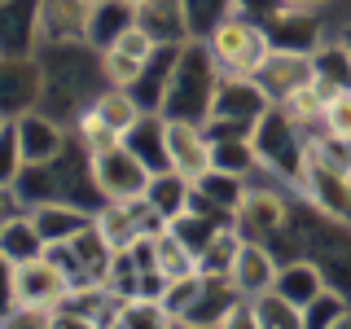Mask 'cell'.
Masks as SVG:
<instances>
[{"instance_id": "obj_20", "label": "cell", "mask_w": 351, "mask_h": 329, "mask_svg": "<svg viewBox=\"0 0 351 329\" xmlns=\"http://www.w3.org/2000/svg\"><path fill=\"white\" fill-rule=\"evenodd\" d=\"M237 224L246 228V233H277V228H285V202L277 193H263V189H246V197H241L237 206Z\"/></svg>"}, {"instance_id": "obj_12", "label": "cell", "mask_w": 351, "mask_h": 329, "mask_svg": "<svg viewBox=\"0 0 351 329\" xmlns=\"http://www.w3.org/2000/svg\"><path fill=\"white\" fill-rule=\"evenodd\" d=\"M246 299V294L237 290L228 277H202V290H197V299L189 303V312L180 316V325H193V329H215L224 321L233 307Z\"/></svg>"}, {"instance_id": "obj_6", "label": "cell", "mask_w": 351, "mask_h": 329, "mask_svg": "<svg viewBox=\"0 0 351 329\" xmlns=\"http://www.w3.org/2000/svg\"><path fill=\"white\" fill-rule=\"evenodd\" d=\"M154 53H158V44H154L136 22H132L123 36H114L101 49V75H106V84L110 88H132V84L141 80V71L149 66Z\"/></svg>"}, {"instance_id": "obj_31", "label": "cell", "mask_w": 351, "mask_h": 329, "mask_svg": "<svg viewBox=\"0 0 351 329\" xmlns=\"http://www.w3.org/2000/svg\"><path fill=\"white\" fill-rule=\"evenodd\" d=\"M18 307V263H9L0 255V321Z\"/></svg>"}, {"instance_id": "obj_8", "label": "cell", "mask_w": 351, "mask_h": 329, "mask_svg": "<svg viewBox=\"0 0 351 329\" xmlns=\"http://www.w3.org/2000/svg\"><path fill=\"white\" fill-rule=\"evenodd\" d=\"M66 290H71V277L58 259L40 255L31 263H18V307H62Z\"/></svg>"}, {"instance_id": "obj_33", "label": "cell", "mask_w": 351, "mask_h": 329, "mask_svg": "<svg viewBox=\"0 0 351 329\" xmlns=\"http://www.w3.org/2000/svg\"><path fill=\"white\" fill-rule=\"evenodd\" d=\"M53 329H97L93 321H84V316H75V312H53Z\"/></svg>"}, {"instance_id": "obj_16", "label": "cell", "mask_w": 351, "mask_h": 329, "mask_svg": "<svg viewBox=\"0 0 351 329\" xmlns=\"http://www.w3.org/2000/svg\"><path fill=\"white\" fill-rule=\"evenodd\" d=\"M31 219H36L40 237L49 246H58V241H71L75 233H84L97 215L84 211V206H66V202H40V206H31Z\"/></svg>"}, {"instance_id": "obj_29", "label": "cell", "mask_w": 351, "mask_h": 329, "mask_svg": "<svg viewBox=\"0 0 351 329\" xmlns=\"http://www.w3.org/2000/svg\"><path fill=\"white\" fill-rule=\"evenodd\" d=\"M22 171H27V162H22L18 136H14V119H9V127L0 132V184H5V189H14V184L22 180Z\"/></svg>"}, {"instance_id": "obj_19", "label": "cell", "mask_w": 351, "mask_h": 329, "mask_svg": "<svg viewBox=\"0 0 351 329\" xmlns=\"http://www.w3.org/2000/svg\"><path fill=\"white\" fill-rule=\"evenodd\" d=\"M123 145L145 162L149 171H171L167 167V119L158 114H141V123L123 136Z\"/></svg>"}, {"instance_id": "obj_35", "label": "cell", "mask_w": 351, "mask_h": 329, "mask_svg": "<svg viewBox=\"0 0 351 329\" xmlns=\"http://www.w3.org/2000/svg\"><path fill=\"white\" fill-rule=\"evenodd\" d=\"M285 5H294V9H316L321 0H285Z\"/></svg>"}, {"instance_id": "obj_40", "label": "cell", "mask_w": 351, "mask_h": 329, "mask_svg": "<svg viewBox=\"0 0 351 329\" xmlns=\"http://www.w3.org/2000/svg\"><path fill=\"white\" fill-rule=\"evenodd\" d=\"M93 5H101V0H93Z\"/></svg>"}, {"instance_id": "obj_30", "label": "cell", "mask_w": 351, "mask_h": 329, "mask_svg": "<svg viewBox=\"0 0 351 329\" xmlns=\"http://www.w3.org/2000/svg\"><path fill=\"white\" fill-rule=\"evenodd\" d=\"M321 123H325V132H329V136H338V141H351V93H338L334 101L325 106Z\"/></svg>"}, {"instance_id": "obj_22", "label": "cell", "mask_w": 351, "mask_h": 329, "mask_svg": "<svg viewBox=\"0 0 351 329\" xmlns=\"http://www.w3.org/2000/svg\"><path fill=\"white\" fill-rule=\"evenodd\" d=\"M237 246H241L237 224L219 228V233L197 250V272H202V277H228V272H233V259H237Z\"/></svg>"}, {"instance_id": "obj_17", "label": "cell", "mask_w": 351, "mask_h": 329, "mask_svg": "<svg viewBox=\"0 0 351 329\" xmlns=\"http://www.w3.org/2000/svg\"><path fill=\"white\" fill-rule=\"evenodd\" d=\"M0 255H5L9 263H31V259L49 255V241L40 237L31 211H18L14 219H5V224H0Z\"/></svg>"}, {"instance_id": "obj_4", "label": "cell", "mask_w": 351, "mask_h": 329, "mask_svg": "<svg viewBox=\"0 0 351 329\" xmlns=\"http://www.w3.org/2000/svg\"><path fill=\"white\" fill-rule=\"evenodd\" d=\"M88 171H93L97 193H106V202H119V197H145V184L154 175L123 141L101 149V154H93V158H88Z\"/></svg>"}, {"instance_id": "obj_18", "label": "cell", "mask_w": 351, "mask_h": 329, "mask_svg": "<svg viewBox=\"0 0 351 329\" xmlns=\"http://www.w3.org/2000/svg\"><path fill=\"white\" fill-rule=\"evenodd\" d=\"M189 197H193V180H184L180 171H154L145 184V202L154 215H162L171 224L176 215L189 211Z\"/></svg>"}, {"instance_id": "obj_15", "label": "cell", "mask_w": 351, "mask_h": 329, "mask_svg": "<svg viewBox=\"0 0 351 329\" xmlns=\"http://www.w3.org/2000/svg\"><path fill=\"white\" fill-rule=\"evenodd\" d=\"M136 27L145 31L154 44H189V14L184 0H145L136 9Z\"/></svg>"}, {"instance_id": "obj_25", "label": "cell", "mask_w": 351, "mask_h": 329, "mask_svg": "<svg viewBox=\"0 0 351 329\" xmlns=\"http://www.w3.org/2000/svg\"><path fill=\"white\" fill-rule=\"evenodd\" d=\"M114 329H176V316L158 299H123Z\"/></svg>"}, {"instance_id": "obj_32", "label": "cell", "mask_w": 351, "mask_h": 329, "mask_svg": "<svg viewBox=\"0 0 351 329\" xmlns=\"http://www.w3.org/2000/svg\"><path fill=\"white\" fill-rule=\"evenodd\" d=\"M215 329H259V321H255V307H250V299H241L233 312L224 316V321H219Z\"/></svg>"}, {"instance_id": "obj_34", "label": "cell", "mask_w": 351, "mask_h": 329, "mask_svg": "<svg viewBox=\"0 0 351 329\" xmlns=\"http://www.w3.org/2000/svg\"><path fill=\"white\" fill-rule=\"evenodd\" d=\"M22 211V206L14 202V189H5V184H0V224H5V219H14Z\"/></svg>"}, {"instance_id": "obj_26", "label": "cell", "mask_w": 351, "mask_h": 329, "mask_svg": "<svg viewBox=\"0 0 351 329\" xmlns=\"http://www.w3.org/2000/svg\"><path fill=\"white\" fill-rule=\"evenodd\" d=\"M250 307H255L259 329H303V307H294L290 299H281L277 290L250 299Z\"/></svg>"}, {"instance_id": "obj_28", "label": "cell", "mask_w": 351, "mask_h": 329, "mask_svg": "<svg viewBox=\"0 0 351 329\" xmlns=\"http://www.w3.org/2000/svg\"><path fill=\"white\" fill-rule=\"evenodd\" d=\"M343 312H347V299H343V294H338V290H321L312 303L303 307V329H329Z\"/></svg>"}, {"instance_id": "obj_2", "label": "cell", "mask_w": 351, "mask_h": 329, "mask_svg": "<svg viewBox=\"0 0 351 329\" xmlns=\"http://www.w3.org/2000/svg\"><path fill=\"white\" fill-rule=\"evenodd\" d=\"M206 49H211L219 75L255 80V71L263 66V58L272 53V44H268V31H263L259 22H250L246 14H228L211 36H206Z\"/></svg>"}, {"instance_id": "obj_7", "label": "cell", "mask_w": 351, "mask_h": 329, "mask_svg": "<svg viewBox=\"0 0 351 329\" xmlns=\"http://www.w3.org/2000/svg\"><path fill=\"white\" fill-rule=\"evenodd\" d=\"M167 167L180 171L184 180H202V175L215 171V145L197 123H184V119H167Z\"/></svg>"}, {"instance_id": "obj_1", "label": "cell", "mask_w": 351, "mask_h": 329, "mask_svg": "<svg viewBox=\"0 0 351 329\" xmlns=\"http://www.w3.org/2000/svg\"><path fill=\"white\" fill-rule=\"evenodd\" d=\"M215 84H219V66L211 58V49H206L202 40H189L180 49V58H176V66H171L167 97H162V114L202 127L206 119H211Z\"/></svg>"}, {"instance_id": "obj_13", "label": "cell", "mask_w": 351, "mask_h": 329, "mask_svg": "<svg viewBox=\"0 0 351 329\" xmlns=\"http://www.w3.org/2000/svg\"><path fill=\"white\" fill-rule=\"evenodd\" d=\"M14 136H18V149H22L27 167H44V162H53L62 154V127L53 119L36 114V110L14 119Z\"/></svg>"}, {"instance_id": "obj_24", "label": "cell", "mask_w": 351, "mask_h": 329, "mask_svg": "<svg viewBox=\"0 0 351 329\" xmlns=\"http://www.w3.org/2000/svg\"><path fill=\"white\" fill-rule=\"evenodd\" d=\"M154 268H158L167 281H176V277H189V272H197V255L167 228V233L154 237Z\"/></svg>"}, {"instance_id": "obj_5", "label": "cell", "mask_w": 351, "mask_h": 329, "mask_svg": "<svg viewBox=\"0 0 351 329\" xmlns=\"http://www.w3.org/2000/svg\"><path fill=\"white\" fill-rule=\"evenodd\" d=\"M294 184L307 193V202H312L321 215L338 219V224H351V175L347 171H338L334 162L316 158V154L307 149L303 171H299V180H294Z\"/></svg>"}, {"instance_id": "obj_9", "label": "cell", "mask_w": 351, "mask_h": 329, "mask_svg": "<svg viewBox=\"0 0 351 329\" xmlns=\"http://www.w3.org/2000/svg\"><path fill=\"white\" fill-rule=\"evenodd\" d=\"M312 58L307 53H281V49H272L268 58H263V66L255 71V84L268 93V101L272 106H281L285 97H294L303 84H312Z\"/></svg>"}, {"instance_id": "obj_38", "label": "cell", "mask_w": 351, "mask_h": 329, "mask_svg": "<svg viewBox=\"0 0 351 329\" xmlns=\"http://www.w3.org/2000/svg\"><path fill=\"white\" fill-rule=\"evenodd\" d=\"M5 127H9V119H5V114H0V132H5Z\"/></svg>"}, {"instance_id": "obj_21", "label": "cell", "mask_w": 351, "mask_h": 329, "mask_svg": "<svg viewBox=\"0 0 351 329\" xmlns=\"http://www.w3.org/2000/svg\"><path fill=\"white\" fill-rule=\"evenodd\" d=\"M272 290H277L281 299H290L294 307H307L321 290H329V285H325V272L316 268V263L299 259V263H285L277 272V285H272Z\"/></svg>"}, {"instance_id": "obj_39", "label": "cell", "mask_w": 351, "mask_h": 329, "mask_svg": "<svg viewBox=\"0 0 351 329\" xmlns=\"http://www.w3.org/2000/svg\"><path fill=\"white\" fill-rule=\"evenodd\" d=\"M176 329H193V325H180V321H176Z\"/></svg>"}, {"instance_id": "obj_10", "label": "cell", "mask_w": 351, "mask_h": 329, "mask_svg": "<svg viewBox=\"0 0 351 329\" xmlns=\"http://www.w3.org/2000/svg\"><path fill=\"white\" fill-rule=\"evenodd\" d=\"M93 0H40V40L49 44H80L88 40Z\"/></svg>"}, {"instance_id": "obj_14", "label": "cell", "mask_w": 351, "mask_h": 329, "mask_svg": "<svg viewBox=\"0 0 351 329\" xmlns=\"http://www.w3.org/2000/svg\"><path fill=\"white\" fill-rule=\"evenodd\" d=\"M277 263H272V255L259 246V241H246L241 237L237 246V259H233V272H228V281L237 285L246 299H259V294H268L272 285H277Z\"/></svg>"}, {"instance_id": "obj_27", "label": "cell", "mask_w": 351, "mask_h": 329, "mask_svg": "<svg viewBox=\"0 0 351 329\" xmlns=\"http://www.w3.org/2000/svg\"><path fill=\"white\" fill-rule=\"evenodd\" d=\"M75 132H80V141H84V149H88V158H93V154H101V149H110V145H119V132L106 123L101 114H97L93 106L88 110H80V119H75Z\"/></svg>"}, {"instance_id": "obj_36", "label": "cell", "mask_w": 351, "mask_h": 329, "mask_svg": "<svg viewBox=\"0 0 351 329\" xmlns=\"http://www.w3.org/2000/svg\"><path fill=\"white\" fill-rule=\"evenodd\" d=\"M329 329H351V312H343V316H338V321L329 325Z\"/></svg>"}, {"instance_id": "obj_37", "label": "cell", "mask_w": 351, "mask_h": 329, "mask_svg": "<svg viewBox=\"0 0 351 329\" xmlns=\"http://www.w3.org/2000/svg\"><path fill=\"white\" fill-rule=\"evenodd\" d=\"M123 5H128V9H141V5H145V0H123Z\"/></svg>"}, {"instance_id": "obj_3", "label": "cell", "mask_w": 351, "mask_h": 329, "mask_svg": "<svg viewBox=\"0 0 351 329\" xmlns=\"http://www.w3.org/2000/svg\"><path fill=\"white\" fill-rule=\"evenodd\" d=\"M250 149H255V162L277 167V171L290 175V180H299L303 158H307V141L299 136V123H294L281 106H268L259 114L255 132H250Z\"/></svg>"}, {"instance_id": "obj_23", "label": "cell", "mask_w": 351, "mask_h": 329, "mask_svg": "<svg viewBox=\"0 0 351 329\" xmlns=\"http://www.w3.org/2000/svg\"><path fill=\"white\" fill-rule=\"evenodd\" d=\"M93 110H97V114H101L106 123L119 132V136H128V132L141 123V114H145V110H141V101L128 93V88H106V93L93 101Z\"/></svg>"}, {"instance_id": "obj_11", "label": "cell", "mask_w": 351, "mask_h": 329, "mask_svg": "<svg viewBox=\"0 0 351 329\" xmlns=\"http://www.w3.org/2000/svg\"><path fill=\"white\" fill-rule=\"evenodd\" d=\"M263 31H268V44L281 49V53H307V58H312V53L321 49V31H316L312 9L285 5L281 14H272L268 22H263Z\"/></svg>"}]
</instances>
